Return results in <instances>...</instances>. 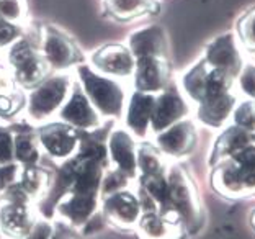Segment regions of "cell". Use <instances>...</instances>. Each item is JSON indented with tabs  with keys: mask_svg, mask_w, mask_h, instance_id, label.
Wrapping results in <instances>:
<instances>
[{
	"mask_svg": "<svg viewBox=\"0 0 255 239\" xmlns=\"http://www.w3.org/2000/svg\"><path fill=\"white\" fill-rule=\"evenodd\" d=\"M77 75L85 95L98 113L108 118H120L123 115L126 92L120 80L95 72L87 64L77 67Z\"/></svg>",
	"mask_w": 255,
	"mask_h": 239,
	"instance_id": "6da1fadb",
	"label": "cell"
},
{
	"mask_svg": "<svg viewBox=\"0 0 255 239\" xmlns=\"http://www.w3.org/2000/svg\"><path fill=\"white\" fill-rule=\"evenodd\" d=\"M183 218L188 226L200 225V202L191 180L180 167H172L167 176V202L162 205V217Z\"/></svg>",
	"mask_w": 255,
	"mask_h": 239,
	"instance_id": "7a4b0ae2",
	"label": "cell"
},
{
	"mask_svg": "<svg viewBox=\"0 0 255 239\" xmlns=\"http://www.w3.org/2000/svg\"><path fill=\"white\" fill-rule=\"evenodd\" d=\"M72 79L67 74H56L34 85L28 97V116L34 121L48 120L62 108L72 89Z\"/></svg>",
	"mask_w": 255,
	"mask_h": 239,
	"instance_id": "3957f363",
	"label": "cell"
},
{
	"mask_svg": "<svg viewBox=\"0 0 255 239\" xmlns=\"http://www.w3.org/2000/svg\"><path fill=\"white\" fill-rule=\"evenodd\" d=\"M8 66L13 79L23 87H34L46 79L48 62L30 39L23 38L8 46Z\"/></svg>",
	"mask_w": 255,
	"mask_h": 239,
	"instance_id": "277c9868",
	"label": "cell"
},
{
	"mask_svg": "<svg viewBox=\"0 0 255 239\" xmlns=\"http://www.w3.org/2000/svg\"><path fill=\"white\" fill-rule=\"evenodd\" d=\"M41 54L48 66L56 71H64V69L72 67L77 62L84 61V56L80 54L72 38H69L66 33L54 26H44Z\"/></svg>",
	"mask_w": 255,
	"mask_h": 239,
	"instance_id": "5b68a950",
	"label": "cell"
},
{
	"mask_svg": "<svg viewBox=\"0 0 255 239\" xmlns=\"http://www.w3.org/2000/svg\"><path fill=\"white\" fill-rule=\"evenodd\" d=\"M213 185L226 197H246L255 192V169H247L231 159L213 174Z\"/></svg>",
	"mask_w": 255,
	"mask_h": 239,
	"instance_id": "8992f818",
	"label": "cell"
},
{
	"mask_svg": "<svg viewBox=\"0 0 255 239\" xmlns=\"http://www.w3.org/2000/svg\"><path fill=\"white\" fill-rule=\"evenodd\" d=\"M59 118L64 123L79 130H97L100 125V113L90 103L82 87L72 84V92L67 97L66 103L59 110Z\"/></svg>",
	"mask_w": 255,
	"mask_h": 239,
	"instance_id": "52a82bcc",
	"label": "cell"
},
{
	"mask_svg": "<svg viewBox=\"0 0 255 239\" xmlns=\"http://www.w3.org/2000/svg\"><path fill=\"white\" fill-rule=\"evenodd\" d=\"M190 107L183 95L178 92L177 87H169L155 97L152 118H150V128L155 133L167 130L169 126L175 125L177 121L183 120L188 115Z\"/></svg>",
	"mask_w": 255,
	"mask_h": 239,
	"instance_id": "ba28073f",
	"label": "cell"
},
{
	"mask_svg": "<svg viewBox=\"0 0 255 239\" xmlns=\"http://www.w3.org/2000/svg\"><path fill=\"white\" fill-rule=\"evenodd\" d=\"M205 62L210 67L228 72L234 79L239 75L241 69L244 67L239 44H237V39L233 34H223V36L213 39L206 48Z\"/></svg>",
	"mask_w": 255,
	"mask_h": 239,
	"instance_id": "9c48e42d",
	"label": "cell"
},
{
	"mask_svg": "<svg viewBox=\"0 0 255 239\" xmlns=\"http://www.w3.org/2000/svg\"><path fill=\"white\" fill-rule=\"evenodd\" d=\"M92 62L98 72L113 77H129L136 67V57L129 48L121 44H107L97 49Z\"/></svg>",
	"mask_w": 255,
	"mask_h": 239,
	"instance_id": "30bf717a",
	"label": "cell"
},
{
	"mask_svg": "<svg viewBox=\"0 0 255 239\" xmlns=\"http://www.w3.org/2000/svg\"><path fill=\"white\" fill-rule=\"evenodd\" d=\"M134 87L137 92L160 94L169 82V66L164 57H137L134 67Z\"/></svg>",
	"mask_w": 255,
	"mask_h": 239,
	"instance_id": "8fae6325",
	"label": "cell"
},
{
	"mask_svg": "<svg viewBox=\"0 0 255 239\" xmlns=\"http://www.w3.org/2000/svg\"><path fill=\"white\" fill-rule=\"evenodd\" d=\"M39 143L51 157L67 159L79 146V135L67 123H49L39 130Z\"/></svg>",
	"mask_w": 255,
	"mask_h": 239,
	"instance_id": "7c38bea8",
	"label": "cell"
},
{
	"mask_svg": "<svg viewBox=\"0 0 255 239\" xmlns=\"http://www.w3.org/2000/svg\"><path fill=\"white\" fill-rule=\"evenodd\" d=\"M196 144V130L190 120H180L157 135L159 149L167 156L183 157Z\"/></svg>",
	"mask_w": 255,
	"mask_h": 239,
	"instance_id": "4fadbf2b",
	"label": "cell"
},
{
	"mask_svg": "<svg viewBox=\"0 0 255 239\" xmlns=\"http://www.w3.org/2000/svg\"><path fill=\"white\" fill-rule=\"evenodd\" d=\"M103 213L117 226L131 228V226L137 223L139 217H141V203H139V198L129 194V192L120 190L105 197Z\"/></svg>",
	"mask_w": 255,
	"mask_h": 239,
	"instance_id": "5bb4252c",
	"label": "cell"
},
{
	"mask_svg": "<svg viewBox=\"0 0 255 239\" xmlns=\"http://www.w3.org/2000/svg\"><path fill=\"white\" fill-rule=\"evenodd\" d=\"M108 157L126 177H134L137 171V146L126 130H115L108 138Z\"/></svg>",
	"mask_w": 255,
	"mask_h": 239,
	"instance_id": "9a60e30c",
	"label": "cell"
},
{
	"mask_svg": "<svg viewBox=\"0 0 255 239\" xmlns=\"http://www.w3.org/2000/svg\"><path fill=\"white\" fill-rule=\"evenodd\" d=\"M236 98L229 90L208 94L198 103V118L201 123L211 128H219L226 123L234 110Z\"/></svg>",
	"mask_w": 255,
	"mask_h": 239,
	"instance_id": "2e32d148",
	"label": "cell"
},
{
	"mask_svg": "<svg viewBox=\"0 0 255 239\" xmlns=\"http://www.w3.org/2000/svg\"><path fill=\"white\" fill-rule=\"evenodd\" d=\"M129 51L136 57H164L167 56V36L164 28L157 25L141 28L129 36Z\"/></svg>",
	"mask_w": 255,
	"mask_h": 239,
	"instance_id": "e0dca14e",
	"label": "cell"
},
{
	"mask_svg": "<svg viewBox=\"0 0 255 239\" xmlns=\"http://www.w3.org/2000/svg\"><path fill=\"white\" fill-rule=\"evenodd\" d=\"M34 226L33 215L26 202L8 200L7 205L0 208V228L11 238H26Z\"/></svg>",
	"mask_w": 255,
	"mask_h": 239,
	"instance_id": "ac0fdd59",
	"label": "cell"
},
{
	"mask_svg": "<svg viewBox=\"0 0 255 239\" xmlns=\"http://www.w3.org/2000/svg\"><path fill=\"white\" fill-rule=\"evenodd\" d=\"M155 97L154 94H146V92H134L128 103L126 112V125L134 133L136 136L142 138L150 126V118H152Z\"/></svg>",
	"mask_w": 255,
	"mask_h": 239,
	"instance_id": "d6986e66",
	"label": "cell"
},
{
	"mask_svg": "<svg viewBox=\"0 0 255 239\" xmlns=\"http://www.w3.org/2000/svg\"><path fill=\"white\" fill-rule=\"evenodd\" d=\"M255 141V135L252 131H247L241 126L228 128L221 136L218 138L216 144L213 148L210 164H218L224 159H231L237 151H241L246 146Z\"/></svg>",
	"mask_w": 255,
	"mask_h": 239,
	"instance_id": "ffe728a7",
	"label": "cell"
},
{
	"mask_svg": "<svg viewBox=\"0 0 255 239\" xmlns=\"http://www.w3.org/2000/svg\"><path fill=\"white\" fill-rule=\"evenodd\" d=\"M98 207V197L92 195H74L71 194L67 198H62L57 210L66 217L74 226L87 225L92 220Z\"/></svg>",
	"mask_w": 255,
	"mask_h": 239,
	"instance_id": "44dd1931",
	"label": "cell"
},
{
	"mask_svg": "<svg viewBox=\"0 0 255 239\" xmlns=\"http://www.w3.org/2000/svg\"><path fill=\"white\" fill-rule=\"evenodd\" d=\"M105 8L112 16L118 20H131L134 16L159 10L155 0H107Z\"/></svg>",
	"mask_w": 255,
	"mask_h": 239,
	"instance_id": "7402d4cb",
	"label": "cell"
},
{
	"mask_svg": "<svg viewBox=\"0 0 255 239\" xmlns=\"http://www.w3.org/2000/svg\"><path fill=\"white\" fill-rule=\"evenodd\" d=\"M139 233L144 239H172L175 235V226L173 221L167 220L165 217H159L154 212L146 213L137 221Z\"/></svg>",
	"mask_w": 255,
	"mask_h": 239,
	"instance_id": "603a6c76",
	"label": "cell"
},
{
	"mask_svg": "<svg viewBox=\"0 0 255 239\" xmlns=\"http://www.w3.org/2000/svg\"><path fill=\"white\" fill-rule=\"evenodd\" d=\"M210 71V66L205 62V59L200 61L196 66H193L190 71L183 75L182 79V85L183 90L191 100L198 103L203 95H205V89H206V75Z\"/></svg>",
	"mask_w": 255,
	"mask_h": 239,
	"instance_id": "cb8c5ba5",
	"label": "cell"
},
{
	"mask_svg": "<svg viewBox=\"0 0 255 239\" xmlns=\"http://www.w3.org/2000/svg\"><path fill=\"white\" fill-rule=\"evenodd\" d=\"M16 184L28 195V198L39 197L48 187V174L36 166H25Z\"/></svg>",
	"mask_w": 255,
	"mask_h": 239,
	"instance_id": "d4e9b609",
	"label": "cell"
},
{
	"mask_svg": "<svg viewBox=\"0 0 255 239\" xmlns=\"http://www.w3.org/2000/svg\"><path fill=\"white\" fill-rule=\"evenodd\" d=\"M15 159L23 166H34L39 159L38 144L31 131H18L13 136Z\"/></svg>",
	"mask_w": 255,
	"mask_h": 239,
	"instance_id": "484cf974",
	"label": "cell"
},
{
	"mask_svg": "<svg viewBox=\"0 0 255 239\" xmlns=\"http://www.w3.org/2000/svg\"><path fill=\"white\" fill-rule=\"evenodd\" d=\"M137 169L141 171L142 176H149V174H159L164 172V162L162 157L154 149L152 146L142 144L137 148Z\"/></svg>",
	"mask_w": 255,
	"mask_h": 239,
	"instance_id": "4316f807",
	"label": "cell"
},
{
	"mask_svg": "<svg viewBox=\"0 0 255 239\" xmlns=\"http://www.w3.org/2000/svg\"><path fill=\"white\" fill-rule=\"evenodd\" d=\"M26 18L25 0H0V20L20 25Z\"/></svg>",
	"mask_w": 255,
	"mask_h": 239,
	"instance_id": "83f0119b",
	"label": "cell"
},
{
	"mask_svg": "<svg viewBox=\"0 0 255 239\" xmlns=\"http://www.w3.org/2000/svg\"><path fill=\"white\" fill-rule=\"evenodd\" d=\"M234 123L247 131H255V102H242L234 110Z\"/></svg>",
	"mask_w": 255,
	"mask_h": 239,
	"instance_id": "f1b7e54d",
	"label": "cell"
},
{
	"mask_svg": "<svg viewBox=\"0 0 255 239\" xmlns=\"http://www.w3.org/2000/svg\"><path fill=\"white\" fill-rule=\"evenodd\" d=\"M239 36L247 49L255 51V8L246 13L239 21Z\"/></svg>",
	"mask_w": 255,
	"mask_h": 239,
	"instance_id": "f546056e",
	"label": "cell"
},
{
	"mask_svg": "<svg viewBox=\"0 0 255 239\" xmlns=\"http://www.w3.org/2000/svg\"><path fill=\"white\" fill-rule=\"evenodd\" d=\"M23 97L16 90L0 92V116H13L21 108Z\"/></svg>",
	"mask_w": 255,
	"mask_h": 239,
	"instance_id": "4dcf8cb0",
	"label": "cell"
},
{
	"mask_svg": "<svg viewBox=\"0 0 255 239\" xmlns=\"http://www.w3.org/2000/svg\"><path fill=\"white\" fill-rule=\"evenodd\" d=\"M13 159H15L13 135L8 130L0 128V166L11 164Z\"/></svg>",
	"mask_w": 255,
	"mask_h": 239,
	"instance_id": "1f68e13d",
	"label": "cell"
},
{
	"mask_svg": "<svg viewBox=\"0 0 255 239\" xmlns=\"http://www.w3.org/2000/svg\"><path fill=\"white\" fill-rule=\"evenodd\" d=\"M239 85L242 92L255 100V66L252 64H246L239 72Z\"/></svg>",
	"mask_w": 255,
	"mask_h": 239,
	"instance_id": "d6a6232c",
	"label": "cell"
},
{
	"mask_svg": "<svg viewBox=\"0 0 255 239\" xmlns=\"http://www.w3.org/2000/svg\"><path fill=\"white\" fill-rule=\"evenodd\" d=\"M21 34V26L0 20V49L11 46Z\"/></svg>",
	"mask_w": 255,
	"mask_h": 239,
	"instance_id": "836d02e7",
	"label": "cell"
},
{
	"mask_svg": "<svg viewBox=\"0 0 255 239\" xmlns=\"http://www.w3.org/2000/svg\"><path fill=\"white\" fill-rule=\"evenodd\" d=\"M21 167L18 164H5L0 166V194L5 192L8 187L18 182Z\"/></svg>",
	"mask_w": 255,
	"mask_h": 239,
	"instance_id": "e575fe53",
	"label": "cell"
},
{
	"mask_svg": "<svg viewBox=\"0 0 255 239\" xmlns=\"http://www.w3.org/2000/svg\"><path fill=\"white\" fill-rule=\"evenodd\" d=\"M126 180L128 177L125 176L123 172H120L118 169L113 172L108 174V177L105 180H102V185H103V195L108 197L115 194V192H120L126 187Z\"/></svg>",
	"mask_w": 255,
	"mask_h": 239,
	"instance_id": "d590c367",
	"label": "cell"
},
{
	"mask_svg": "<svg viewBox=\"0 0 255 239\" xmlns=\"http://www.w3.org/2000/svg\"><path fill=\"white\" fill-rule=\"evenodd\" d=\"M231 159L242 167L255 169V144L252 143V144L246 146V148H242L241 151H237Z\"/></svg>",
	"mask_w": 255,
	"mask_h": 239,
	"instance_id": "8d00e7d4",
	"label": "cell"
},
{
	"mask_svg": "<svg viewBox=\"0 0 255 239\" xmlns=\"http://www.w3.org/2000/svg\"><path fill=\"white\" fill-rule=\"evenodd\" d=\"M53 238V228H51L49 223L46 221H39V223H34L31 231L28 233L26 239H51Z\"/></svg>",
	"mask_w": 255,
	"mask_h": 239,
	"instance_id": "74e56055",
	"label": "cell"
},
{
	"mask_svg": "<svg viewBox=\"0 0 255 239\" xmlns=\"http://www.w3.org/2000/svg\"><path fill=\"white\" fill-rule=\"evenodd\" d=\"M8 80H7V75H5V72L0 69V92L2 90H8Z\"/></svg>",
	"mask_w": 255,
	"mask_h": 239,
	"instance_id": "f35d334b",
	"label": "cell"
},
{
	"mask_svg": "<svg viewBox=\"0 0 255 239\" xmlns=\"http://www.w3.org/2000/svg\"><path fill=\"white\" fill-rule=\"evenodd\" d=\"M51 239H69L67 236H64V235H53V238Z\"/></svg>",
	"mask_w": 255,
	"mask_h": 239,
	"instance_id": "ab89813d",
	"label": "cell"
},
{
	"mask_svg": "<svg viewBox=\"0 0 255 239\" xmlns=\"http://www.w3.org/2000/svg\"><path fill=\"white\" fill-rule=\"evenodd\" d=\"M254 225H255V215H254Z\"/></svg>",
	"mask_w": 255,
	"mask_h": 239,
	"instance_id": "60d3db41",
	"label": "cell"
}]
</instances>
